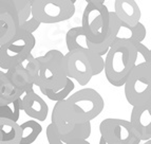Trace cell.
<instances>
[{"instance_id":"7a4b0ae2","label":"cell","mask_w":151,"mask_h":144,"mask_svg":"<svg viewBox=\"0 0 151 144\" xmlns=\"http://www.w3.org/2000/svg\"><path fill=\"white\" fill-rule=\"evenodd\" d=\"M67 76L75 80L81 86H86L91 78L104 71L103 56L89 49L68 51L65 54Z\"/></svg>"},{"instance_id":"f1b7e54d","label":"cell","mask_w":151,"mask_h":144,"mask_svg":"<svg viewBox=\"0 0 151 144\" xmlns=\"http://www.w3.org/2000/svg\"><path fill=\"white\" fill-rule=\"evenodd\" d=\"M87 3H94V4H104L105 0H85Z\"/></svg>"},{"instance_id":"d6a6232c","label":"cell","mask_w":151,"mask_h":144,"mask_svg":"<svg viewBox=\"0 0 151 144\" xmlns=\"http://www.w3.org/2000/svg\"><path fill=\"white\" fill-rule=\"evenodd\" d=\"M31 1H32V0H31ZM70 1H71L72 3H73V4H75V2L77 1V0H70Z\"/></svg>"},{"instance_id":"d6986e66","label":"cell","mask_w":151,"mask_h":144,"mask_svg":"<svg viewBox=\"0 0 151 144\" xmlns=\"http://www.w3.org/2000/svg\"><path fill=\"white\" fill-rule=\"evenodd\" d=\"M18 23L9 14H0V47L15 35Z\"/></svg>"},{"instance_id":"4fadbf2b","label":"cell","mask_w":151,"mask_h":144,"mask_svg":"<svg viewBox=\"0 0 151 144\" xmlns=\"http://www.w3.org/2000/svg\"><path fill=\"white\" fill-rule=\"evenodd\" d=\"M5 74L10 80L13 87L15 89L22 91L23 94L28 91L34 90L33 89V87H34L33 80L31 78L30 74L28 73V71L25 70L23 64H19L17 66L6 70Z\"/></svg>"},{"instance_id":"52a82bcc","label":"cell","mask_w":151,"mask_h":144,"mask_svg":"<svg viewBox=\"0 0 151 144\" xmlns=\"http://www.w3.org/2000/svg\"><path fill=\"white\" fill-rule=\"evenodd\" d=\"M125 96L131 106L151 100V66L136 64L124 84Z\"/></svg>"},{"instance_id":"7402d4cb","label":"cell","mask_w":151,"mask_h":144,"mask_svg":"<svg viewBox=\"0 0 151 144\" xmlns=\"http://www.w3.org/2000/svg\"><path fill=\"white\" fill-rule=\"evenodd\" d=\"M121 29L128 32L129 36H127L126 39H128V41H130L131 43H142L146 38V28L141 21L139 23H136L135 25H133V27H129V25H124V23L121 22Z\"/></svg>"},{"instance_id":"3957f363","label":"cell","mask_w":151,"mask_h":144,"mask_svg":"<svg viewBox=\"0 0 151 144\" xmlns=\"http://www.w3.org/2000/svg\"><path fill=\"white\" fill-rule=\"evenodd\" d=\"M103 96L95 89L83 88L65 99V108L75 124L91 122L104 110Z\"/></svg>"},{"instance_id":"e0dca14e","label":"cell","mask_w":151,"mask_h":144,"mask_svg":"<svg viewBox=\"0 0 151 144\" xmlns=\"http://www.w3.org/2000/svg\"><path fill=\"white\" fill-rule=\"evenodd\" d=\"M20 126V142L19 144H32L36 141L42 132V127L36 120H29Z\"/></svg>"},{"instance_id":"6da1fadb","label":"cell","mask_w":151,"mask_h":144,"mask_svg":"<svg viewBox=\"0 0 151 144\" xmlns=\"http://www.w3.org/2000/svg\"><path fill=\"white\" fill-rule=\"evenodd\" d=\"M104 70L107 81L115 87H122L137 62L134 45L126 38L116 37L107 52Z\"/></svg>"},{"instance_id":"7c38bea8","label":"cell","mask_w":151,"mask_h":144,"mask_svg":"<svg viewBox=\"0 0 151 144\" xmlns=\"http://www.w3.org/2000/svg\"><path fill=\"white\" fill-rule=\"evenodd\" d=\"M114 14L119 21L129 27H133L141 20V9L135 0H115Z\"/></svg>"},{"instance_id":"ac0fdd59","label":"cell","mask_w":151,"mask_h":144,"mask_svg":"<svg viewBox=\"0 0 151 144\" xmlns=\"http://www.w3.org/2000/svg\"><path fill=\"white\" fill-rule=\"evenodd\" d=\"M65 43H67L68 51L86 50V49H88L86 36L83 34L81 27H74V28H71L67 32Z\"/></svg>"},{"instance_id":"30bf717a","label":"cell","mask_w":151,"mask_h":144,"mask_svg":"<svg viewBox=\"0 0 151 144\" xmlns=\"http://www.w3.org/2000/svg\"><path fill=\"white\" fill-rule=\"evenodd\" d=\"M129 122L139 134L141 141L151 140V100L133 106Z\"/></svg>"},{"instance_id":"8fae6325","label":"cell","mask_w":151,"mask_h":144,"mask_svg":"<svg viewBox=\"0 0 151 144\" xmlns=\"http://www.w3.org/2000/svg\"><path fill=\"white\" fill-rule=\"evenodd\" d=\"M21 110L30 118L37 121H45L49 114V106L42 98L34 90L25 92L21 98Z\"/></svg>"},{"instance_id":"f546056e","label":"cell","mask_w":151,"mask_h":144,"mask_svg":"<svg viewBox=\"0 0 151 144\" xmlns=\"http://www.w3.org/2000/svg\"><path fill=\"white\" fill-rule=\"evenodd\" d=\"M68 144H90L87 140H83V141H76V142H71Z\"/></svg>"},{"instance_id":"cb8c5ba5","label":"cell","mask_w":151,"mask_h":144,"mask_svg":"<svg viewBox=\"0 0 151 144\" xmlns=\"http://www.w3.org/2000/svg\"><path fill=\"white\" fill-rule=\"evenodd\" d=\"M24 62H27L24 66L25 70L28 71V73L30 74L31 78L33 80V83L35 84L38 77V72H39V63H38L37 58L34 57L32 54H30Z\"/></svg>"},{"instance_id":"4dcf8cb0","label":"cell","mask_w":151,"mask_h":144,"mask_svg":"<svg viewBox=\"0 0 151 144\" xmlns=\"http://www.w3.org/2000/svg\"><path fill=\"white\" fill-rule=\"evenodd\" d=\"M98 144H107V142L105 141V140H104L103 138L101 137V140H99V143H98Z\"/></svg>"},{"instance_id":"1f68e13d","label":"cell","mask_w":151,"mask_h":144,"mask_svg":"<svg viewBox=\"0 0 151 144\" xmlns=\"http://www.w3.org/2000/svg\"><path fill=\"white\" fill-rule=\"evenodd\" d=\"M144 144H151V140H148V141H146Z\"/></svg>"},{"instance_id":"ba28073f","label":"cell","mask_w":151,"mask_h":144,"mask_svg":"<svg viewBox=\"0 0 151 144\" xmlns=\"http://www.w3.org/2000/svg\"><path fill=\"white\" fill-rule=\"evenodd\" d=\"M32 15L40 23H58L75 14V4L70 0H32Z\"/></svg>"},{"instance_id":"484cf974","label":"cell","mask_w":151,"mask_h":144,"mask_svg":"<svg viewBox=\"0 0 151 144\" xmlns=\"http://www.w3.org/2000/svg\"><path fill=\"white\" fill-rule=\"evenodd\" d=\"M47 139L49 144H63L60 140L59 132L53 123H50L47 127Z\"/></svg>"},{"instance_id":"277c9868","label":"cell","mask_w":151,"mask_h":144,"mask_svg":"<svg viewBox=\"0 0 151 144\" xmlns=\"http://www.w3.org/2000/svg\"><path fill=\"white\" fill-rule=\"evenodd\" d=\"M37 58L39 63V72L34 86L39 89L58 90L63 88L67 82L65 54L59 50H50L45 55Z\"/></svg>"},{"instance_id":"5bb4252c","label":"cell","mask_w":151,"mask_h":144,"mask_svg":"<svg viewBox=\"0 0 151 144\" xmlns=\"http://www.w3.org/2000/svg\"><path fill=\"white\" fill-rule=\"evenodd\" d=\"M119 29H121V21L114 12H110L109 11V28H108V33H107L106 38L104 39V41L99 45H94V46H89L88 49L91 50L94 53L98 54L99 56H103L108 52L109 48L111 47L112 43L114 41L117 35H119Z\"/></svg>"},{"instance_id":"603a6c76","label":"cell","mask_w":151,"mask_h":144,"mask_svg":"<svg viewBox=\"0 0 151 144\" xmlns=\"http://www.w3.org/2000/svg\"><path fill=\"white\" fill-rule=\"evenodd\" d=\"M21 110V98L15 100L9 105L0 106V118L3 119L12 120L14 122H17L20 117Z\"/></svg>"},{"instance_id":"2e32d148","label":"cell","mask_w":151,"mask_h":144,"mask_svg":"<svg viewBox=\"0 0 151 144\" xmlns=\"http://www.w3.org/2000/svg\"><path fill=\"white\" fill-rule=\"evenodd\" d=\"M22 94V91L13 87L5 72L0 70V106L9 105L15 100L21 98Z\"/></svg>"},{"instance_id":"44dd1931","label":"cell","mask_w":151,"mask_h":144,"mask_svg":"<svg viewBox=\"0 0 151 144\" xmlns=\"http://www.w3.org/2000/svg\"><path fill=\"white\" fill-rule=\"evenodd\" d=\"M74 87V82L71 80V78H67V82H65V85L63 88L58 89V90H51V89H40V91L45 94L49 100L54 102H59L63 101L68 98L71 94V92L73 91Z\"/></svg>"},{"instance_id":"83f0119b","label":"cell","mask_w":151,"mask_h":144,"mask_svg":"<svg viewBox=\"0 0 151 144\" xmlns=\"http://www.w3.org/2000/svg\"><path fill=\"white\" fill-rule=\"evenodd\" d=\"M134 47L136 49V52H137V55H142L144 62L143 63L147 64L149 66H151V52L150 49L148 47H146L145 45H143L142 43H133Z\"/></svg>"},{"instance_id":"4316f807","label":"cell","mask_w":151,"mask_h":144,"mask_svg":"<svg viewBox=\"0 0 151 144\" xmlns=\"http://www.w3.org/2000/svg\"><path fill=\"white\" fill-rule=\"evenodd\" d=\"M40 25L41 23L32 15L28 20L24 21V22H23L22 25H19L18 28L25 31V32H28V33H30V34H33L38 28H39V27H40Z\"/></svg>"},{"instance_id":"d4e9b609","label":"cell","mask_w":151,"mask_h":144,"mask_svg":"<svg viewBox=\"0 0 151 144\" xmlns=\"http://www.w3.org/2000/svg\"><path fill=\"white\" fill-rule=\"evenodd\" d=\"M9 14L18 23L17 9L12 0H0V14Z\"/></svg>"},{"instance_id":"9a60e30c","label":"cell","mask_w":151,"mask_h":144,"mask_svg":"<svg viewBox=\"0 0 151 144\" xmlns=\"http://www.w3.org/2000/svg\"><path fill=\"white\" fill-rule=\"evenodd\" d=\"M20 126L17 122L0 118V144H19Z\"/></svg>"},{"instance_id":"9c48e42d","label":"cell","mask_w":151,"mask_h":144,"mask_svg":"<svg viewBox=\"0 0 151 144\" xmlns=\"http://www.w3.org/2000/svg\"><path fill=\"white\" fill-rule=\"evenodd\" d=\"M101 137L107 144H139V134L130 122L123 119H105L99 124Z\"/></svg>"},{"instance_id":"ffe728a7","label":"cell","mask_w":151,"mask_h":144,"mask_svg":"<svg viewBox=\"0 0 151 144\" xmlns=\"http://www.w3.org/2000/svg\"><path fill=\"white\" fill-rule=\"evenodd\" d=\"M91 122H86V123H81L77 124L75 128L71 132H69L65 136H61L60 140L63 144H68L71 142H76V141H83L87 140L89 137L91 136Z\"/></svg>"},{"instance_id":"8992f818","label":"cell","mask_w":151,"mask_h":144,"mask_svg":"<svg viewBox=\"0 0 151 144\" xmlns=\"http://www.w3.org/2000/svg\"><path fill=\"white\" fill-rule=\"evenodd\" d=\"M81 27L86 36L87 47L101 43L108 33V8L105 4L88 3L83 13Z\"/></svg>"},{"instance_id":"5b68a950","label":"cell","mask_w":151,"mask_h":144,"mask_svg":"<svg viewBox=\"0 0 151 144\" xmlns=\"http://www.w3.org/2000/svg\"><path fill=\"white\" fill-rule=\"evenodd\" d=\"M36 39L33 34L18 28L15 35L0 47V68L9 70L23 64L35 47Z\"/></svg>"}]
</instances>
